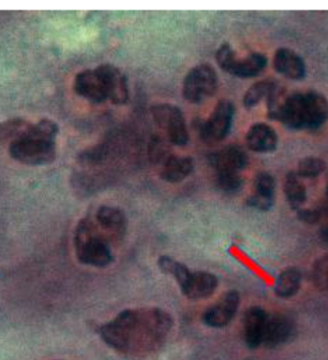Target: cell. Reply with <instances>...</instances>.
I'll return each mask as SVG.
<instances>
[{"mask_svg": "<svg viewBox=\"0 0 328 360\" xmlns=\"http://www.w3.org/2000/svg\"><path fill=\"white\" fill-rule=\"evenodd\" d=\"M171 319L160 309L151 311H125L108 324L103 326L101 335L105 342L118 350L131 348L134 336L144 341H158L163 338L171 327Z\"/></svg>", "mask_w": 328, "mask_h": 360, "instance_id": "6da1fadb", "label": "cell"}, {"mask_svg": "<svg viewBox=\"0 0 328 360\" xmlns=\"http://www.w3.org/2000/svg\"><path fill=\"white\" fill-rule=\"evenodd\" d=\"M327 121L328 100L315 90L288 94L279 120L294 131H317Z\"/></svg>", "mask_w": 328, "mask_h": 360, "instance_id": "7a4b0ae2", "label": "cell"}, {"mask_svg": "<svg viewBox=\"0 0 328 360\" xmlns=\"http://www.w3.org/2000/svg\"><path fill=\"white\" fill-rule=\"evenodd\" d=\"M76 254L81 263L89 266L104 267L112 263V251L102 238L94 232L89 221L78 225L75 236Z\"/></svg>", "mask_w": 328, "mask_h": 360, "instance_id": "3957f363", "label": "cell"}, {"mask_svg": "<svg viewBox=\"0 0 328 360\" xmlns=\"http://www.w3.org/2000/svg\"><path fill=\"white\" fill-rule=\"evenodd\" d=\"M9 153L15 160L25 165H46L56 158V141L35 136L31 131L25 139L9 145Z\"/></svg>", "mask_w": 328, "mask_h": 360, "instance_id": "277c9868", "label": "cell"}, {"mask_svg": "<svg viewBox=\"0 0 328 360\" xmlns=\"http://www.w3.org/2000/svg\"><path fill=\"white\" fill-rule=\"evenodd\" d=\"M218 89V75L210 65H199L187 74L182 84V95L187 102L200 104L213 97Z\"/></svg>", "mask_w": 328, "mask_h": 360, "instance_id": "5b68a950", "label": "cell"}, {"mask_svg": "<svg viewBox=\"0 0 328 360\" xmlns=\"http://www.w3.org/2000/svg\"><path fill=\"white\" fill-rule=\"evenodd\" d=\"M151 112L156 123L165 131L169 140L174 145L182 147L187 144L189 134L181 108L175 105L163 103L153 105Z\"/></svg>", "mask_w": 328, "mask_h": 360, "instance_id": "8992f818", "label": "cell"}, {"mask_svg": "<svg viewBox=\"0 0 328 360\" xmlns=\"http://www.w3.org/2000/svg\"><path fill=\"white\" fill-rule=\"evenodd\" d=\"M235 108L229 100L217 103L210 118L201 128L202 139L208 143L220 142L229 134L234 122Z\"/></svg>", "mask_w": 328, "mask_h": 360, "instance_id": "52a82bcc", "label": "cell"}, {"mask_svg": "<svg viewBox=\"0 0 328 360\" xmlns=\"http://www.w3.org/2000/svg\"><path fill=\"white\" fill-rule=\"evenodd\" d=\"M96 70L101 77L107 99L115 105L126 104L129 100V86L122 71L110 63L98 66Z\"/></svg>", "mask_w": 328, "mask_h": 360, "instance_id": "ba28073f", "label": "cell"}, {"mask_svg": "<svg viewBox=\"0 0 328 360\" xmlns=\"http://www.w3.org/2000/svg\"><path fill=\"white\" fill-rule=\"evenodd\" d=\"M240 298L237 291H227L203 315L206 325L211 328H223L234 319L239 307Z\"/></svg>", "mask_w": 328, "mask_h": 360, "instance_id": "9c48e42d", "label": "cell"}, {"mask_svg": "<svg viewBox=\"0 0 328 360\" xmlns=\"http://www.w3.org/2000/svg\"><path fill=\"white\" fill-rule=\"evenodd\" d=\"M210 165L216 172H237L241 173L248 163L245 150L237 145H229L216 150L210 155Z\"/></svg>", "mask_w": 328, "mask_h": 360, "instance_id": "30bf717a", "label": "cell"}, {"mask_svg": "<svg viewBox=\"0 0 328 360\" xmlns=\"http://www.w3.org/2000/svg\"><path fill=\"white\" fill-rule=\"evenodd\" d=\"M179 287L187 298L199 300L213 295L218 287V280L210 272L190 271Z\"/></svg>", "mask_w": 328, "mask_h": 360, "instance_id": "8fae6325", "label": "cell"}, {"mask_svg": "<svg viewBox=\"0 0 328 360\" xmlns=\"http://www.w3.org/2000/svg\"><path fill=\"white\" fill-rule=\"evenodd\" d=\"M274 68L277 73L287 77L291 80H303L306 76V65L303 58L294 50L280 47L275 52Z\"/></svg>", "mask_w": 328, "mask_h": 360, "instance_id": "7c38bea8", "label": "cell"}, {"mask_svg": "<svg viewBox=\"0 0 328 360\" xmlns=\"http://www.w3.org/2000/svg\"><path fill=\"white\" fill-rule=\"evenodd\" d=\"M74 90L79 96L92 103L105 102L107 100L104 86L99 73L95 70H87L78 73L74 80Z\"/></svg>", "mask_w": 328, "mask_h": 360, "instance_id": "4fadbf2b", "label": "cell"}, {"mask_svg": "<svg viewBox=\"0 0 328 360\" xmlns=\"http://www.w3.org/2000/svg\"><path fill=\"white\" fill-rule=\"evenodd\" d=\"M293 332V322L286 315L268 314L262 345H265L268 348H275V347L282 345L289 340Z\"/></svg>", "mask_w": 328, "mask_h": 360, "instance_id": "5bb4252c", "label": "cell"}, {"mask_svg": "<svg viewBox=\"0 0 328 360\" xmlns=\"http://www.w3.org/2000/svg\"><path fill=\"white\" fill-rule=\"evenodd\" d=\"M248 149L256 153H271L277 149L279 135L276 129L265 123H256L246 134Z\"/></svg>", "mask_w": 328, "mask_h": 360, "instance_id": "9a60e30c", "label": "cell"}, {"mask_svg": "<svg viewBox=\"0 0 328 360\" xmlns=\"http://www.w3.org/2000/svg\"><path fill=\"white\" fill-rule=\"evenodd\" d=\"M268 314L260 307L248 309L244 319V336L250 348H258L263 342L264 330Z\"/></svg>", "mask_w": 328, "mask_h": 360, "instance_id": "2e32d148", "label": "cell"}, {"mask_svg": "<svg viewBox=\"0 0 328 360\" xmlns=\"http://www.w3.org/2000/svg\"><path fill=\"white\" fill-rule=\"evenodd\" d=\"M194 170V160L189 156L170 155L163 162L161 179L169 184H179Z\"/></svg>", "mask_w": 328, "mask_h": 360, "instance_id": "e0dca14e", "label": "cell"}, {"mask_svg": "<svg viewBox=\"0 0 328 360\" xmlns=\"http://www.w3.org/2000/svg\"><path fill=\"white\" fill-rule=\"evenodd\" d=\"M267 63L268 59L265 55L259 52L251 53L243 59H237L229 74L238 78H253L265 70Z\"/></svg>", "mask_w": 328, "mask_h": 360, "instance_id": "ac0fdd59", "label": "cell"}, {"mask_svg": "<svg viewBox=\"0 0 328 360\" xmlns=\"http://www.w3.org/2000/svg\"><path fill=\"white\" fill-rule=\"evenodd\" d=\"M284 193L288 205L294 210H300L308 198L306 188L297 172L291 171L285 179Z\"/></svg>", "mask_w": 328, "mask_h": 360, "instance_id": "d6986e66", "label": "cell"}, {"mask_svg": "<svg viewBox=\"0 0 328 360\" xmlns=\"http://www.w3.org/2000/svg\"><path fill=\"white\" fill-rule=\"evenodd\" d=\"M96 219L103 229L113 234L123 235L126 231V217L118 208L102 206L97 211Z\"/></svg>", "mask_w": 328, "mask_h": 360, "instance_id": "ffe728a7", "label": "cell"}, {"mask_svg": "<svg viewBox=\"0 0 328 360\" xmlns=\"http://www.w3.org/2000/svg\"><path fill=\"white\" fill-rule=\"evenodd\" d=\"M301 285V274L296 267H289L279 275L275 292L280 298H290L297 295Z\"/></svg>", "mask_w": 328, "mask_h": 360, "instance_id": "44dd1931", "label": "cell"}, {"mask_svg": "<svg viewBox=\"0 0 328 360\" xmlns=\"http://www.w3.org/2000/svg\"><path fill=\"white\" fill-rule=\"evenodd\" d=\"M33 124L23 119H11L0 124V143L12 144L30 134Z\"/></svg>", "mask_w": 328, "mask_h": 360, "instance_id": "7402d4cb", "label": "cell"}, {"mask_svg": "<svg viewBox=\"0 0 328 360\" xmlns=\"http://www.w3.org/2000/svg\"><path fill=\"white\" fill-rule=\"evenodd\" d=\"M276 84V82L271 80V79H265V80H261L253 84L247 90L244 98H243L245 108H251L258 105L264 98L268 97L270 92Z\"/></svg>", "mask_w": 328, "mask_h": 360, "instance_id": "603a6c76", "label": "cell"}, {"mask_svg": "<svg viewBox=\"0 0 328 360\" xmlns=\"http://www.w3.org/2000/svg\"><path fill=\"white\" fill-rule=\"evenodd\" d=\"M286 89L276 84L270 92L267 99V115L271 120L279 121L282 113L283 105L287 97Z\"/></svg>", "mask_w": 328, "mask_h": 360, "instance_id": "cb8c5ba5", "label": "cell"}, {"mask_svg": "<svg viewBox=\"0 0 328 360\" xmlns=\"http://www.w3.org/2000/svg\"><path fill=\"white\" fill-rule=\"evenodd\" d=\"M325 169H327V163L324 160L315 156H308L298 162L297 174L301 177L314 179L324 173Z\"/></svg>", "mask_w": 328, "mask_h": 360, "instance_id": "d4e9b609", "label": "cell"}, {"mask_svg": "<svg viewBox=\"0 0 328 360\" xmlns=\"http://www.w3.org/2000/svg\"><path fill=\"white\" fill-rule=\"evenodd\" d=\"M217 184L225 192L234 193L241 189L244 180L237 172H217Z\"/></svg>", "mask_w": 328, "mask_h": 360, "instance_id": "484cf974", "label": "cell"}, {"mask_svg": "<svg viewBox=\"0 0 328 360\" xmlns=\"http://www.w3.org/2000/svg\"><path fill=\"white\" fill-rule=\"evenodd\" d=\"M276 192V180L271 174L261 172L255 179V194L267 198H274Z\"/></svg>", "mask_w": 328, "mask_h": 360, "instance_id": "4316f807", "label": "cell"}, {"mask_svg": "<svg viewBox=\"0 0 328 360\" xmlns=\"http://www.w3.org/2000/svg\"><path fill=\"white\" fill-rule=\"evenodd\" d=\"M312 278H313L315 285L320 290H328V255L321 257L315 263L313 270H312Z\"/></svg>", "mask_w": 328, "mask_h": 360, "instance_id": "83f0119b", "label": "cell"}, {"mask_svg": "<svg viewBox=\"0 0 328 360\" xmlns=\"http://www.w3.org/2000/svg\"><path fill=\"white\" fill-rule=\"evenodd\" d=\"M236 60V54H235L234 50L232 49V47L229 44H222L219 49L217 50V63H218L222 70L226 71V72L231 73Z\"/></svg>", "mask_w": 328, "mask_h": 360, "instance_id": "f1b7e54d", "label": "cell"}, {"mask_svg": "<svg viewBox=\"0 0 328 360\" xmlns=\"http://www.w3.org/2000/svg\"><path fill=\"white\" fill-rule=\"evenodd\" d=\"M247 203L248 206L258 210L268 211L274 206L275 198L253 194L248 198Z\"/></svg>", "mask_w": 328, "mask_h": 360, "instance_id": "f546056e", "label": "cell"}, {"mask_svg": "<svg viewBox=\"0 0 328 360\" xmlns=\"http://www.w3.org/2000/svg\"><path fill=\"white\" fill-rule=\"evenodd\" d=\"M322 213L318 209H300L298 218L304 224H315L321 219Z\"/></svg>", "mask_w": 328, "mask_h": 360, "instance_id": "4dcf8cb0", "label": "cell"}, {"mask_svg": "<svg viewBox=\"0 0 328 360\" xmlns=\"http://www.w3.org/2000/svg\"><path fill=\"white\" fill-rule=\"evenodd\" d=\"M321 238L328 245V226L321 229Z\"/></svg>", "mask_w": 328, "mask_h": 360, "instance_id": "1f68e13d", "label": "cell"}, {"mask_svg": "<svg viewBox=\"0 0 328 360\" xmlns=\"http://www.w3.org/2000/svg\"><path fill=\"white\" fill-rule=\"evenodd\" d=\"M327 203H328V174H327ZM328 209V205H327V207Z\"/></svg>", "mask_w": 328, "mask_h": 360, "instance_id": "d6a6232c", "label": "cell"}]
</instances>
